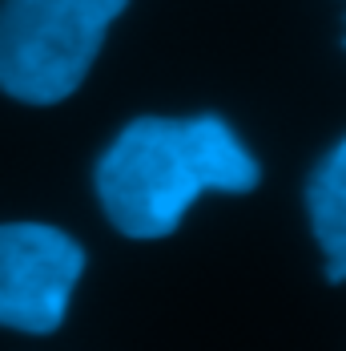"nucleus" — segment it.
Segmentation results:
<instances>
[{
    "instance_id": "4",
    "label": "nucleus",
    "mask_w": 346,
    "mask_h": 351,
    "mask_svg": "<svg viewBox=\"0 0 346 351\" xmlns=\"http://www.w3.org/2000/svg\"><path fill=\"white\" fill-rule=\"evenodd\" d=\"M314 239L326 254V279L346 282V138L318 162L306 182Z\"/></svg>"
},
{
    "instance_id": "3",
    "label": "nucleus",
    "mask_w": 346,
    "mask_h": 351,
    "mask_svg": "<svg viewBox=\"0 0 346 351\" xmlns=\"http://www.w3.org/2000/svg\"><path fill=\"white\" fill-rule=\"evenodd\" d=\"M85 275L81 243L49 222H0V327L49 335Z\"/></svg>"
},
{
    "instance_id": "2",
    "label": "nucleus",
    "mask_w": 346,
    "mask_h": 351,
    "mask_svg": "<svg viewBox=\"0 0 346 351\" xmlns=\"http://www.w3.org/2000/svg\"><path fill=\"white\" fill-rule=\"evenodd\" d=\"M125 4L129 0H0V89L25 106L72 97Z\"/></svg>"
},
{
    "instance_id": "1",
    "label": "nucleus",
    "mask_w": 346,
    "mask_h": 351,
    "mask_svg": "<svg viewBox=\"0 0 346 351\" xmlns=\"http://www.w3.org/2000/svg\"><path fill=\"white\" fill-rule=\"evenodd\" d=\"M262 166L217 117H137L97 162V198L129 239H165L209 194H250Z\"/></svg>"
}]
</instances>
